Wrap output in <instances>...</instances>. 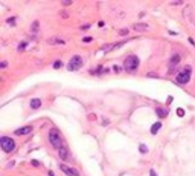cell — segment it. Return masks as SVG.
I'll list each match as a JSON object with an SVG mask.
<instances>
[{
  "label": "cell",
  "instance_id": "cell-1",
  "mask_svg": "<svg viewBox=\"0 0 195 176\" xmlns=\"http://www.w3.org/2000/svg\"><path fill=\"white\" fill-rule=\"evenodd\" d=\"M139 64H140V61L136 55H128L125 58V61H123V69H125L127 72H136L139 69Z\"/></svg>",
  "mask_w": 195,
  "mask_h": 176
},
{
  "label": "cell",
  "instance_id": "cell-2",
  "mask_svg": "<svg viewBox=\"0 0 195 176\" xmlns=\"http://www.w3.org/2000/svg\"><path fill=\"white\" fill-rule=\"evenodd\" d=\"M49 143L52 144V147H55L57 150H60L63 147V139H61V133L57 130V129H52L49 130Z\"/></svg>",
  "mask_w": 195,
  "mask_h": 176
},
{
  "label": "cell",
  "instance_id": "cell-3",
  "mask_svg": "<svg viewBox=\"0 0 195 176\" xmlns=\"http://www.w3.org/2000/svg\"><path fill=\"white\" fill-rule=\"evenodd\" d=\"M191 72H192L191 66H184L183 70H180V72L177 74V83H180V84L189 83V80H191Z\"/></svg>",
  "mask_w": 195,
  "mask_h": 176
},
{
  "label": "cell",
  "instance_id": "cell-4",
  "mask_svg": "<svg viewBox=\"0 0 195 176\" xmlns=\"http://www.w3.org/2000/svg\"><path fill=\"white\" fill-rule=\"evenodd\" d=\"M0 144H2V150L5 153H11L15 150V143L12 138H8V136H2L0 138Z\"/></svg>",
  "mask_w": 195,
  "mask_h": 176
},
{
  "label": "cell",
  "instance_id": "cell-5",
  "mask_svg": "<svg viewBox=\"0 0 195 176\" xmlns=\"http://www.w3.org/2000/svg\"><path fill=\"white\" fill-rule=\"evenodd\" d=\"M81 66H82V57L73 55L72 58H70V61H69L67 69L69 70H78V69H81Z\"/></svg>",
  "mask_w": 195,
  "mask_h": 176
},
{
  "label": "cell",
  "instance_id": "cell-6",
  "mask_svg": "<svg viewBox=\"0 0 195 176\" xmlns=\"http://www.w3.org/2000/svg\"><path fill=\"white\" fill-rule=\"evenodd\" d=\"M60 169H61V172H64L67 176H79V172L78 170L72 169V167H69L66 164H60Z\"/></svg>",
  "mask_w": 195,
  "mask_h": 176
},
{
  "label": "cell",
  "instance_id": "cell-7",
  "mask_svg": "<svg viewBox=\"0 0 195 176\" xmlns=\"http://www.w3.org/2000/svg\"><path fill=\"white\" fill-rule=\"evenodd\" d=\"M179 63H180V55H179V54L172 55V58L169 60V74H171V72H174L175 67L179 66Z\"/></svg>",
  "mask_w": 195,
  "mask_h": 176
},
{
  "label": "cell",
  "instance_id": "cell-8",
  "mask_svg": "<svg viewBox=\"0 0 195 176\" xmlns=\"http://www.w3.org/2000/svg\"><path fill=\"white\" fill-rule=\"evenodd\" d=\"M32 132V126H24V127H20V129H17L14 132V135L17 136H23V135H29Z\"/></svg>",
  "mask_w": 195,
  "mask_h": 176
},
{
  "label": "cell",
  "instance_id": "cell-9",
  "mask_svg": "<svg viewBox=\"0 0 195 176\" xmlns=\"http://www.w3.org/2000/svg\"><path fill=\"white\" fill-rule=\"evenodd\" d=\"M58 152H60V158H61L63 161H72V159H70V153H69L67 146H63Z\"/></svg>",
  "mask_w": 195,
  "mask_h": 176
},
{
  "label": "cell",
  "instance_id": "cell-10",
  "mask_svg": "<svg viewBox=\"0 0 195 176\" xmlns=\"http://www.w3.org/2000/svg\"><path fill=\"white\" fill-rule=\"evenodd\" d=\"M148 28H149V26H148L146 23H136V25H133V29H134V31H139V32L146 31Z\"/></svg>",
  "mask_w": 195,
  "mask_h": 176
},
{
  "label": "cell",
  "instance_id": "cell-11",
  "mask_svg": "<svg viewBox=\"0 0 195 176\" xmlns=\"http://www.w3.org/2000/svg\"><path fill=\"white\" fill-rule=\"evenodd\" d=\"M47 43L49 45H64V40L60 37H50V38H47Z\"/></svg>",
  "mask_w": 195,
  "mask_h": 176
},
{
  "label": "cell",
  "instance_id": "cell-12",
  "mask_svg": "<svg viewBox=\"0 0 195 176\" xmlns=\"http://www.w3.org/2000/svg\"><path fill=\"white\" fill-rule=\"evenodd\" d=\"M40 106H41V100L40 98H32L31 100V109L37 110V109H40Z\"/></svg>",
  "mask_w": 195,
  "mask_h": 176
},
{
  "label": "cell",
  "instance_id": "cell-13",
  "mask_svg": "<svg viewBox=\"0 0 195 176\" xmlns=\"http://www.w3.org/2000/svg\"><path fill=\"white\" fill-rule=\"evenodd\" d=\"M156 113L158 115V118H166L168 117V110L163 109V107H157L156 109Z\"/></svg>",
  "mask_w": 195,
  "mask_h": 176
},
{
  "label": "cell",
  "instance_id": "cell-14",
  "mask_svg": "<svg viewBox=\"0 0 195 176\" xmlns=\"http://www.w3.org/2000/svg\"><path fill=\"white\" fill-rule=\"evenodd\" d=\"M160 129H162V122H154L153 127H151V133H153V135H156Z\"/></svg>",
  "mask_w": 195,
  "mask_h": 176
},
{
  "label": "cell",
  "instance_id": "cell-15",
  "mask_svg": "<svg viewBox=\"0 0 195 176\" xmlns=\"http://www.w3.org/2000/svg\"><path fill=\"white\" fill-rule=\"evenodd\" d=\"M38 28H40V23H38V22H34V23H32V26H31V29H32V32H35V31H38Z\"/></svg>",
  "mask_w": 195,
  "mask_h": 176
},
{
  "label": "cell",
  "instance_id": "cell-16",
  "mask_svg": "<svg viewBox=\"0 0 195 176\" xmlns=\"http://www.w3.org/2000/svg\"><path fill=\"white\" fill-rule=\"evenodd\" d=\"M26 46H28V43H26V41H22L20 45H19V51H20V52H23V51L26 49Z\"/></svg>",
  "mask_w": 195,
  "mask_h": 176
},
{
  "label": "cell",
  "instance_id": "cell-17",
  "mask_svg": "<svg viewBox=\"0 0 195 176\" xmlns=\"http://www.w3.org/2000/svg\"><path fill=\"white\" fill-rule=\"evenodd\" d=\"M61 66H63V63H61V60H57L54 63V69H60Z\"/></svg>",
  "mask_w": 195,
  "mask_h": 176
},
{
  "label": "cell",
  "instance_id": "cell-18",
  "mask_svg": "<svg viewBox=\"0 0 195 176\" xmlns=\"http://www.w3.org/2000/svg\"><path fill=\"white\" fill-rule=\"evenodd\" d=\"M139 150H140V153H145V152L148 150V148H146V146H145V144H140V146H139Z\"/></svg>",
  "mask_w": 195,
  "mask_h": 176
},
{
  "label": "cell",
  "instance_id": "cell-19",
  "mask_svg": "<svg viewBox=\"0 0 195 176\" xmlns=\"http://www.w3.org/2000/svg\"><path fill=\"white\" fill-rule=\"evenodd\" d=\"M177 115H179V117H183V115H184V110H183V109H177Z\"/></svg>",
  "mask_w": 195,
  "mask_h": 176
},
{
  "label": "cell",
  "instance_id": "cell-20",
  "mask_svg": "<svg viewBox=\"0 0 195 176\" xmlns=\"http://www.w3.org/2000/svg\"><path fill=\"white\" fill-rule=\"evenodd\" d=\"M92 40H93L92 37H84V38H82V41H84V43H90Z\"/></svg>",
  "mask_w": 195,
  "mask_h": 176
},
{
  "label": "cell",
  "instance_id": "cell-21",
  "mask_svg": "<svg viewBox=\"0 0 195 176\" xmlns=\"http://www.w3.org/2000/svg\"><path fill=\"white\" fill-rule=\"evenodd\" d=\"M119 34H120V35H127V34H128V31H127V29H120V31H119Z\"/></svg>",
  "mask_w": 195,
  "mask_h": 176
},
{
  "label": "cell",
  "instance_id": "cell-22",
  "mask_svg": "<svg viewBox=\"0 0 195 176\" xmlns=\"http://www.w3.org/2000/svg\"><path fill=\"white\" fill-rule=\"evenodd\" d=\"M149 176H157L156 170H149Z\"/></svg>",
  "mask_w": 195,
  "mask_h": 176
},
{
  "label": "cell",
  "instance_id": "cell-23",
  "mask_svg": "<svg viewBox=\"0 0 195 176\" xmlns=\"http://www.w3.org/2000/svg\"><path fill=\"white\" fill-rule=\"evenodd\" d=\"M66 6H69V5H72V2H70V0H64V2H63Z\"/></svg>",
  "mask_w": 195,
  "mask_h": 176
},
{
  "label": "cell",
  "instance_id": "cell-24",
  "mask_svg": "<svg viewBox=\"0 0 195 176\" xmlns=\"http://www.w3.org/2000/svg\"><path fill=\"white\" fill-rule=\"evenodd\" d=\"M8 23H15V19H8Z\"/></svg>",
  "mask_w": 195,
  "mask_h": 176
},
{
  "label": "cell",
  "instance_id": "cell-25",
  "mask_svg": "<svg viewBox=\"0 0 195 176\" xmlns=\"http://www.w3.org/2000/svg\"><path fill=\"white\" fill-rule=\"evenodd\" d=\"M8 66V63H6V61H3V63H2V69H5Z\"/></svg>",
  "mask_w": 195,
  "mask_h": 176
},
{
  "label": "cell",
  "instance_id": "cell-26",
  "mask_svg": "<svg viewBox=\"0 0 195 176\" xmlns=\"http://www.w3.org/2000/svg\"><path fill=\"white\" fill-rule=\"evenodd\" d=\"M49 176H55L54 173H52V172H49Z\"/></svg>",
  "mask_w": 195,
  "mask_h": 176
}]
</instances>
